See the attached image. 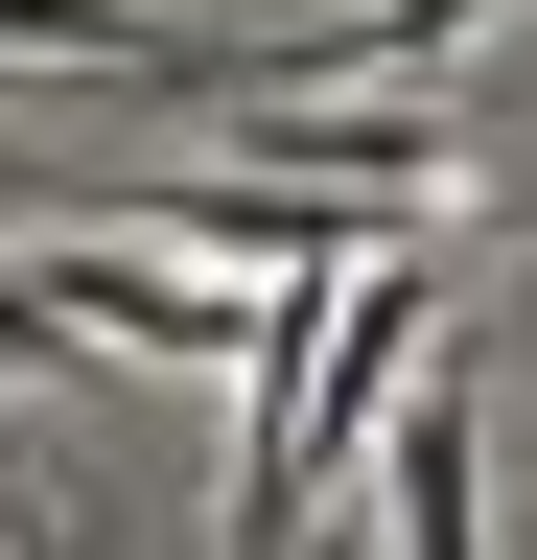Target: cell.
I'll return each mask as SVG.
<instances>
[{"mask_svg": "<svg viewBox=\"0 0 537 560\" xmlns=\"http://www.w3.org/2000/svg\"><path fill=\"white\" fill-rule=\"evenodd\" d=\"M444 280L467 257H351V280H281V327H257V444H234V514H211V560H304L327 537V490H351V444H397V397L444 374Z\"/></svg>", "mask_w": 537, "mask_h": 560, "instance_id": "cell-1", "label": "cell"}, {"mask_svg": "<svg viewBox=\"0 0 537 560\" xmlns=\"http://www.w3.org/2000/svg\"><path fill=\"white\" fill-rule=\"evenodd\" d=\"M374 560H491V490H467V350L397 397V444H374Z\"/></svg>", "mask_w": 537, "mask_h": 560, "instance_id": "cell-2", "label": "cell"}, {"mask_svg": "<svg viewBox=\"0 0 537 560\" xmlns=\"http://www.w3.org/2000/svg\"><path fill=\"white\" fill-rule=\"evenodd\" d=\"M0 374H71V327H47V280L0 257Z\"/></svg>", "mask_w": 537, "mask_h": 560, "instance_id": "cell-3", "label": "cell"}, {"mask_svg": "<svg viewBox=\"0 0 537 560\" xmlns=\"http://www.w3.org/2000/svg\"><path fill=\"white\" fill-rule=\"evenodd\" d=\"M24 560H47V537H24Z\"/></svg>", "mask_w": 537, "mask_h": 560, "instance_id": "cell-4", "label": "cell"}]
</instances>
